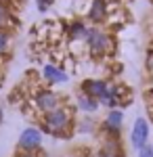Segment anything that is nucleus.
I'll use <instances>...</instances> for the list:
<instances>
[{
	"label": "nucleus",
	"instance_id": "19",
	"mask_svg": "<svg viewBox=\"0 0 153 157\" xmlns=\"http://www.w3.org/2000/svg\"><path fill=\"white\" fill-rule=\"evenodd\" d=\"M94 157H113V155H109V153H105V151H101V153H96Z\"/></svg>",
	"mask_w": 153,
	"mask_h": 157
},
{
	"label": "nucleus",
	"instance_id": "2",
	"mask_svg": "<svg viewBox=\"0 0 153 157\" xmlns=\"http://www.w3.org/2000/svg\"><path fill=\"white\" fill-rule=\"evenodd\" d=\"M86 48L92 57H105L113 50V40L101 27H90L86 36Z\"/></svg>",
	"mask_w": 153,
	"mask_h": 157
},
{
	"label": "nucleus",
	"instance_id": "6",
	"mask_svg": "<svg viewBox=\"0 0 153 157\" xmlns=\"http://www.w3.org/2000/svg\"><path fill=\"white\" fill-rule=\"evenodd\" d=\"M80 88H82V94L101 101V98L107 94V90H109V82H105V80H96V78H90V80H84Z\"/></svg>",
	"mask_w": 153,
	"mask_h": 157
},
{
	"label": "nucleus",
	"instance_id": "10",
	"mask_svg": "<svg viewBox=\"0 0 153 157\" xmlns=\"http://www.w3.org/2000/svg\"><path fill=\"white\" fill-rule=\"evenodd\" d=\"M88 25L84 23V21H73V23H69V27H67V36H69L71 42H86V36H88Z\"/></svg>",
	"mask_w": 153,
	"mask_h": 157
},
{
	"label": "nucleus",
	"instance_id": "21",
	"mask_svg": "<svg viewBox=\"0 0 153 157\" xmlns=\"http://www.w3.org/2000/svg\"><path fill=\"white\" fill-rule=\"evenodd\" d=\"M0 2H4V4H6V2H13V0H0Z\"/></svg>",
	"mask_w": 153,
	"mask_h": 157
},
{
	"label": "nucleus",
	"instance_id": "14",
	"mask_svg": "<svg viewBox=\"0 0 153 157\" xmlns=\"http://www.w3.org/2000/svg\"><path fill=\"white\" fill-rule=\"evenodd\" d=\"M139 157H153V147L151 145H145L141 151H139Z\"/></svg>",
	"mask_w": 153,
	"mask_h": 157
},
{
	"label": "nucleus",
	"instance_id": "9",
	"mask_svg": "<svg viewBox=\"0 0 153 157\" xmlns=\"http://www.w3.org/2000/svg\"><path fill=\"white\" fill-rule=\"evenodd\" d=\"M109 15V9H107V2L105 0H92L90 4V11H88V19L92 23H103Z\"/></svg>",
	"mask_w": 153,
	"mask_h": 157
},
{
	"label": "nucleus",
	"instance_id": "20",
	"mask_svg": "<svg viewBox=\"0 0 153 157\" xmlns=\"http://www.w3.org/2000/svg\"><path fill=\"white\" fill-rule=\"evenodd\" d=\"M2 120H4V113H2V107H0V124H2Z\"/></svg>",
	"mask_w": 153,
	"mask_h": 157
},
{
	"label": "nucleus",
	"instance_id": "7",
	"mask_svg": "<svg viewBox=\"0 0 153 157\" xmlns=\"http://www.w3.org/2000/svg\"><path fill=\"white\" fill-rule=\"evenodd\" d=\"M122 124H124V113L120 109H111L107 113L105 121H103V130L109 134V138H118L120 130H122Z\"/></svg>",
	"mask_w": 153,
	"mask_h": 157
},
{
	"label": "nucleus",
	"instance_id": "4",
	"mask_svg": "<svg viewBox=\"0 0 153 157\" xmlns=\"http://www.w3.org/2000/svg\"><path fill=\"white\" fill-rule=\"evenodd\" d=\"M17 147H19V151H23V153H38L40 147H42V130H38L34 126L25 128L23 132L19 134Z\"/></svg>",
	"mask_w": 153,
	"mask_h": 157
},
{
	"label": "nucleus",
	"instance_id": "1",
	"mask_svg": "<svg viewBox=\"0 0 153 157\" xmlns=\"http://www.w3.org/2000/svg\"><path fill=\"white\" fill-rule=\"evenodd\" d=\"M73 126V113L69 107H57L50 113L42 115V130L50 136H69Z\"/></svg>",
	"mask_w": 153,
	"mask_h": 157
},
{
	"label": "nucleus",
	"instance_id": "8",
	"mask_svg": "<svg viewBox=\"0 0 153 157\" xmlns=\"http://www.w3.org/2000/svg\"><path fill=\"white\" fill-rule=\"evenodd\" d=\"M42 78L46 80L48 84H65L67 82L65 69H61L59 65H53V63H46L42 67Z\"/></svg>",
	"mask_w": 153,
	"mask_h": 157
},
{
	"label": "nucleus",
	"instance_id": "12",
	"mask_svg": "<svg viewBox=\"0 0 153 157\" xmlns=\"http://www.w3.org/2000/svg\"><path fill=\"white\" fill-rule=\"evenodd\" d=\"M11 23H13V13H11V9H9L4 2H0V29H6Z\"/></svg>",
	"mask_w": 153,
	"mask_h": 157
},
{
	"label": "nucleus",
	"instance_id": "5",
	"mask_svg": "<svg viewBox=\"0 0 153 157\" xmlns=\"http://www.w3.org/2000/svg\"><path fill=\"white\" fill-rule=\"evenodd\" d=\"M147 140H149V121L145 117H136L134 126H132V132H130V143L136 151H141L147 145Z\"/></svg>",
	"mask_w": 153,
	"mask_h": 157
},
{
	"label": "nucleus",
	"instance_id": "16",
	"mask_svg": "<svg viewBox=\"0 0 153 157\" xmlns=\"http://www.w3.org/2000/svg\"><path fill=\"white\" fill-rule=\"evenodd\" d=\"M147 69L153 73V50H149V55H147Z\"/></svg>",
	"mask_w": 153,
	"mask_h": 157
},
{
	"label": "nucleus",
	"instance_id": "22",
	"mask_svg": "<svg viewBox=\"0 0 153 157\" xmlns=\"http://www.w3.org/2000/svg\"><path fill=\"white\" fill-rule=\"evenodd\" d=\"M67 157H84V155H67Z\"/></svg>",
	"mask_w": 153,
	"mask_h": 157
},
{
	"label": "nucleus",
	"instance_id": "18",
	"mask_svg": "<svg viewBox=\"0 0 153 157\" xmlns=\"http://www.w3.org/2000/svg\"><path fill=\"white\" fill-rule=\"evenodd\" d=\"M15 157H40V155H38V153H23V151H17Z\"/></svg>",
	"mask_w": 153,
	"mask_h": 157
},
{
	"label": "nucleus",
	"instance_id": "13",
	"mask_svg": "<svg viewBox=\"0 0 153 157\" xmlns=\"http://www.w3.org/2000/svg\"><path fill=\"white\" fill-rule=\"evenodd\" d=\"M11 48V36L6 29H0V57H4Z\"/></svg>",
	"mask_w": 153,
	"mask_h": 157
},
{
	"label": "nucleus",
	"instance_id": "3",
	"mask_svg": "<svg viewBox=\"0 0 153 157\" xmlns=\"http://www.w3.org/2000/svg\"><path fill=\"white\" fill-rule=\"evenodd\" d=\"M34 107L42 115L50 113L57 107H61V97L55 90H50V88H40V90H36V94H34Z\"/></svg>",
	"mask_w": 153,
	"mask_h": 157
},
{
	"label": "nucleus",
	"instance_id": "17",
	"mask_svg": "<svg viewBox=\"0 0 153 157\" xmlns=\"http://www.w3.org/2000/svg\"><path fill=\"white\" fill-rule=\"evenodd\" d=\"M80 130H82V132H88V130H92V124H90V120H86V121H84Z\"/></svg>",
	"mask_w": 153,
	"mask_h": 157
},
{
	"label": "nucleus",
	"instance_id": "11",
	"mask_svg": "<svg viewBox=\"0 0 153 157\" xmlns=\"http://www.w3.org/2000/svg\"><path fill=\"white\" fill-rule=\"evenodd\" d=\"M99 101L92 97H86V94H78V109L84 111V113H94L96 109H99Z\"/></svg>",
	"mask_w": 153,
	"mask_h": 157
},
{
	"label": "nucleus",
	"instance_id": "15",
	"mask_svg": "<svg viewBox=\"0 0 153 157\" xmlns=\"http://www.w3.org/2000/svg\"><path fill=\"white\" fill-rule=\"evenodd\" d=\"M36 2H38V9L44 13V11L48 9V6H50V2H53V0H36Z\"/></svg>",
	"mask_w": 153,
	"mask_h": 157
}]
</instances>
